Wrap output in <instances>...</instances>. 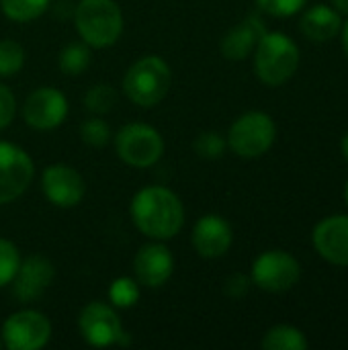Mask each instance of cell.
<instances>
[{
    "label": "cell",
    "mask_w": 348,
    "mask_h": 350,
    "mask_svg": "<svg viewBox=\"0 0 348 350\" xmlns=\"http://www.w3.org/2000/svg\"><path fill=\"white\" fill-rule=\"evenodd\" d=\"M131 219L144 236L170 240L185 224V207L170 189L146 187L131 201Z\"/></svg>",
    "instance_id": "obj_1"
},
{
    "label": "cell",
    "mask_w": 348,
    "mask_h": 350,
    "mask_svg": "<svg viewBox=\"0 0 348 350\" xmlns=\"http://www.w3.org/2000/svg\"><path fill=\"white\" fill-rule=\"evenodd\" d=\"M74 23L88 47H111L123 33V14L115 0H80Z\"/></svg>",
    "instance_id": "obj_2"
},
{
    "label": "cell",
    "mask_w": 348,
    "mask_h": 350,
    "mask_svg": "<svg viewBox=\"0 0 348 350\" xmlns=\"http://www.w3.org/2000/svg\"><path fill=\"white\" fill-rule=\"evenodd\" d=\"M254 70L269 86L285 84L299 66V49L285 33H265L256 43Z\"/></svg>",
    "instance_id": "obj_3"
},
{
    "label": "cell",
    "mask_w": 348,
    "mask_h": 350,
    "mask_svg": "<svg viewBox=\"0 0 348 350\" xmlns=\"http://www.w3.org/2000/svg\"><path fill=\"white\" fill-rule=\"evenodd\" d=\"M170 80V66L160 55H146L127 70L123 90L131 103L148 109L158 105L168 94Z\"/></svg>",
    "instance_id": "obj_4"
},
{
    "label": "cell",
    "mask_w": 348,
    "mask_h": 350,
    "mask_svg": "<svg viewBox=\"0 0 348 350\" xmlns=\"http://www.w3.org/2000/svg\"><path fill=\"white\" fill-rule=\"evenodd\" d=\"M277 137V127L271 115L250 111L238 117L228 133V144L240 158H260L271 150Z\"/></svg>",
    "instance_id": "obj_5"
},
{
    "label": "cell",
    "mask_w": 348,
    "mask_h": 350,
    "mask_svg": "<svg viewBox=\"0 0 348 350\" xmlns=\"http://www.w3.org/2000/svg\"><path fill=\"white\" fill-rule=\"evenodd\" d=\"M115 148L125 164L135 168H150L162 158L164 139L154 127L146 123H129L117 133Z\"/></svg>",
    "instance_id": "obj_6"
},
{
    "label": "cell",
    "mask_w": 348,
    "mask_h": 350,
    "mask_svg": "<svg viewBox=\"0 0 348 350\" xmlns=\"http://www.w3.org/2000/svg\"><path fill=\"white\" fill-rule=\"evenodd\" d=\"M51 338L49 320L35 310H21L2 324V342L10 350H39Z\"/></svg>",
    "instance_id": "obj_7"
},
{
    "label": "cell",
    "mask_w": 348,
    "mask_h": 350,
    "mask_svg": "<svg viewBox=\"0 0 348 350\" xmlns=\"http://www.w3.org/2000/svg\"><path fill=\"white\" fill-rule=\"evenodd\" d=\"M299 277V262L283 250H269L260 254L252 265V283L269 293L289 291L295 287Z\"/></svg>",
    "instance_id": "obj_8"
},
{
    "label": "cell",
    "mask_w": 348,
    "mask_h": 350,
    "mask_svg": "<svg viewBox=\"0 0 348 350\" xmlns=\"http://www.w3.org/2000/svg\"><path fill=\"white\" fill-rule=\"evenodd\" d=\"M33 174L31 156L10 142H0V205L18 199L29 189Z\"/></svg>",
    "instance_id": "obj_9"
},
{
    "label": "cell",
    "mask_w": 348,
    "mask_h": 350,
    "mask_svg": "<svg viewBox=\"0 0 348 350\" xmlns=\"http://www.w3.org/2000/svg\"><path fill=\"white\" fill-rule=\"evenodd\" d=\"M78 330L90 347H111L127 342L117 312L103 301H92L80 312Z\"/></svg>",
    "instance_id": "obj_10"
},
{
    "label": "cell",
    "mask_w": 348,
    "mask_h": 350,
    "mask_svg": "<svg viewBox=\"0 0 348 350\" xmlns=\"http://www.w3.org/2000/svg\"><path fill=\"white\" fill-rule=\"evenodd\" d=\"M68 115V100L64 92L51 86H41L31 92L23 105V119L29 127L39 131L55 129Z\"/></svg>",
    "instance_id": "obj_11"
},
{
    "label": "cell",
    "mask_w": 348,
    "mask_h": 350,
    "mask_svg": "<svg viewBox=\"0 0 348 350\" xmlns=\"http://www.w3.org/2000/svg\"><path fill=\"white\" fill-rule=\"evenodd\" d=\"M41 189L49 203L68 209L76 207L84 197V180L68 164H51L41 174Z\"/></svg>",
    "instance_id": "obj_12"
},
{
    "label": "cell",
    "mask_w": 348,
    "mask_h": 350,
    "mask_svg": "<svg viewBox=\"0 0 348 350\" xmlns=\"http://www.w3.org/2000/svg\"><path fill=\"white\" fill-rule=\"evenodd\" d=\"M53 265L43 256H29L21 260L18 271L12 279V293L18 301L31 304L39 299L53 281Z\"/></svg>",
    "instance_id": "obj_13"
},
{
    "label": "cell",
    "mask_w": 348,
    "mask_h": 350,
    "mask_svg": "<svg viewBox=\"0 0 348 350\" xmlns=\"http://www.w3.org/2000/svg\"><path fill=\"white\" fill-rule=\"evenodd\" d=\"M314 248L336 267H348V215H330L314 230Z\"/></svg>",
    "instance_id": "obj_14"
},
{
    "label": "cell",
    "mask_w": 348,
    "mask_h": 350,
    "mask_svg": "<svg viewBox=\"0 0 348 350\" xmlns=\"http://www.w3.org/2000/svg\"><path fill=\"white\" fill-rule=\"evenodd\" d=\"M234 234L230 224L215 213L203 215L193 228V248L203 258H219L232 246Z\"/></svg>",
    "instance_id": "obj_15"
},
{
    "label": "cell",
    "mask_w": 348,
    "mask_h": 350,
    "mask_svg": "<svg viewBox=\"0 0 348 350\" xmlns=\"http://www.w3.org/2000/svg\"><path fill=\"white\" fill-rule=\"evenodd\" d=\"M133 271H135L137 283H142L150 289H158L170 279V275L174 271V258L166 246L146 244L135 254Z\"/></svg>",
    "instance_id": "obj_16"
},
{
    "label": "cell",
    "mask_w": 348,
    "mask_h": 350,
    "mask_svg": "<svg viewBox=\"0 0 348 350\" xmlns=\"http://www.w3.org/2000/svg\"><path fill=\"white\" fill-rule=\"evenodd\" d=\"M265 33H267V29H265L263 21L258 16H248L240 25L230 29L226 33V37L222 39V53H224V57L232 59V62L246 59L254 51L258 39Z\"/></svg>",
    "instance_id": "obj_17"
},
{
    "label": "cell",
    "mask_w": 348,
    "mask_h": 350,
    "mask_svg": "<svg viewBox=\"0 0 348 350\" xmlns=\"http://www.w3.org/2000/svg\"><path fill=\"white\" fill-rule=\"evenodd\" d=\"M299 27H302V33L310 41L322 43V41H330L338 35V31L343 29V18L336 8L326 6V4H316L306 10Z\"/></svg>",
    "instance_id": "obj_18"
},
{
    "label": "cell",
    "mask_w": 348,
    "mask_h": 350,
    "mask_svg": "<svg viewBox=\"0 0 348 350\" xmlns=\"http://www.w3.org/2000/svg\"><path fill=\"white\" fill-rule=\"evenodd\" d=\"M310 347L308 338L302 330L281 324L271 328L265 338H263V349L265 350H306Z\"/></svg>",
    "instance_id": "obj_19"
},
{
    "label": "cell",
    "mask_w": 348,
    "mask_h": 350,
    "mask_svg": "<svg viewBox=\"0 0 348 350\" xmlns=\"http://www.w3.org/2000/svg\"><path fill=\"white\" fill-rule=\"evenodd\" d=\"M49 6V0H0L2 12L16 23H29L41 16Z\"/></svg>",
    "instance_id": "obj_20"
},
{
    "label": "cell",
    "mask_w": 348,
    "mask_h": 350,
    "mask_svg": "<svg viewBox=\"0 0 348 350\" xmlns=\"http://www.w3.org/2000/svg\"><path fill=\"white\" fill-rule=\"evenodd\" d=\"M90 66V49L86 43H70L59 51V70L66 76H78Z\"/></svg>",
    "instance_id": "obj_21"
},
{
    "label": "cell",
    "mask_w": 348,
    "mask_h": 350,
    "mask_svg": "<svg viewBox=\"0 0 348 350\" xmlns=\"http://www.w3.org/2000/svg\"><path fill=\"white\" fill-rule=\"evenodd\" d=\"M84 105L94 115H105L117 105V90L111 84H94L84 94Z\"/></svg>",
    "instance_id": "obj_22"
},
{
    "label": "cell",
    "mask_w": 348,
    "mask_h": 350,
    "mask_svg": "<svg viewBox=\"0 0 348 350\" xmlns=\"http://www.w3.org/2000/svg\"><path fill=\"white\" fill-rule=\"evenodd\" d=\"M109 299L115 308H121V310H127L131 306L137 304L139 299V287H137V281L129 279V277H119L111 283L109 287Z\"/></svg>",
    "instance_id": "obj_23"
},
{
    "label": "cell",
    "mask_w": 348,
    "mask_h": 350,
    "mask_svg": "<svg viewBox=\"0 0 348 350\" xmlns=\"http://www.w3.org/2000/svg\"><path fill=\"white\" fill-rule=\"evenodd\" d=\"M25 64V49L12 39H2L0 41V76L8 78L21 72Z\"/></svg>",
    "instance_id": "obj_24"
},
{
    "label": "cell",
    "mask_w": 348,
    "mask_h": 350,
    "mask_svg": "<svg viewBox=\"0 0 348 350\" xmlns=\"http://www.w3.org/2000/svg\"><path fill=\"white\" fill-rule=\"evenodd\" d=\"M18 265H21L18 248L10 240L0 238V289L12 283Z\"/></svg>",
    "instance_id": "obj_25"
},
{
    "label": "cell",
    "mask_w": 348,
    "mask_h": 350,
    "mask_svg": "<svg viewBox=\"0 0 348 350\" xmlns=\"http://www.w3.org/2000/svg\"><path fill=\"white\" fill-rule=\"evenodd\" d=\"M193 150L197 156H201L205 160H217L226 152V139L217 131H205L195 139Z\"/></svg>",
    "instance_id": "obj_26"
},
{
    "label": "cell",
    "mask_w": 348,
    "mask_h": 350,
    "mask_svg": "<svg viewBox=\"0 0 348 350\" xmlns=\"http://www.w3.org/2000/svg\"><path fill=\"white\" fill-rule=\"evenodd\" d=\"M80 137H82L84 144H88L92 148H103L111 139V129L103 119L92 117V119H86L80 125Z\"/></svg>",
    "instance_id": "obj_27"
},
{
    "label": "cell",
    "mask_w": 348,
    "mask_h": 350,
    "mask_svg": "<svg viewBox=\"0 0 348 350\" xmlns=\"http://www.w3.org/2000/svg\"><path fill=\"white\" fill-rule=\"evenodd\" d=\"M308 0H256V6L273 16H291L297 14Z\"/></svg>",
    "instance_id": "obj_28"
},
{
    "label": "cell",
    "mask_w": 348,
    "mask_h": 350,
    "mask_svg": "<svg viewBox=\"0 0 348 350\" xmlns=\"http://www.w3.org/2000/svg\"><path fill=\"white\" fill-rule=\"evenodd\" d=\"M14 113H16L14 96L4 84H0V131L10 125V121L14 119Z\"/></svg>",
    "instance_id": "obj_29"
},
{
    "label": "cell",
    "mask_w": 348,
    "mask_h": 350,
    "mask_svg": "<svg viewBox=\"0 0 348 350\" xmlns=\"http://www.w3.org/2000/svg\"><path fill=\"white\" fill-rule=\"evenodd\" d=\"M248 287H250V279H248L246 275L236 273V275L228 277V281H226V285H224V291H226L228 297L240 299V297H244V295L248 293Z\"/></svg>",
    "instance_id": "obj_30"
},
{
    "label": "cell",
    "mask_w": 348,
    "mask_h": 350,
    "mask_svg": "<svg viewBox=\"0 0 348 350\" xmlns=\"http://www.w3.org/2000/svg\"><path fill=\"white\" fill-rule=\"evenodd\" d=\"M332 8H336L340 14H348V0H332Z\"/></svg>",
    "instance_id": "obj_31"
},
{
    "label": "cell",
    "mask_w": 348,
    "mask_h": 350,
    "mask_svg": "<svg viewBox=\"0 0 348 350\" xmlns=\"http://www.w3.org/2000/svg\"><path fill=\"white\" fill-rule=\"evenodd\" d=\"M343 43H345V51L348 55V21L345 23V29H343Z\"/></svg>",
    "instance_id": "obj_32"
},
{
    "label": "cell",
    "mask_w": 348,
    "mask_h": 350,
    "mask_svg": "<svg viewBox=\"0 0 348 350\" xmlns=\"http://www.w3.org/2000/svg\"><path fill=\"white\" fill-rule=\"evenodd\" d=\"M343 154H345V158L348 160V131L345 133V137H343Z\"/></svg>",
    "instance_id": "obj_33"
},
{
    "label": "cell",
    "mask_w": 348,
    "mask_h": 350,
    "mask_svg": "<svg viewBox=\"0 0 348 350\" xmlns=\"http://www.w3.org/2000/svg\"><path fill=\"white\" fill-rule=\"evenodd\" d=\"M345 199H347V205H348V183H347V189H345Z\"/></svg>",
    "instance_id": "obj_34"
}]
</instances>
